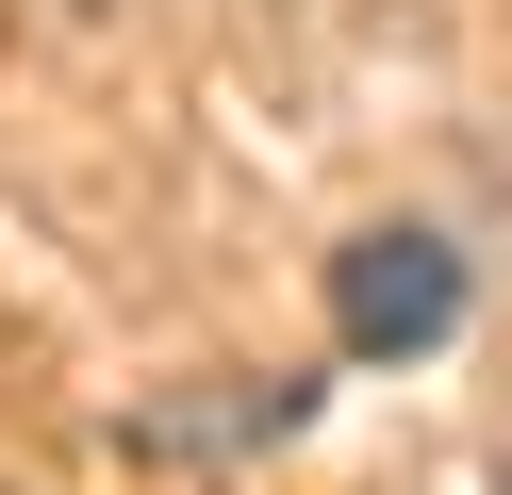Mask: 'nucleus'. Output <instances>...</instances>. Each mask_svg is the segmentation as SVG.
Masks as SVG:
<instances>
[{
	"label": "nucleus",
	"instance_id": "obj_1",
	"mask_svg": "<svg viewBox=\"0 0 512 495\" xmlns=\"http://www.w3.org/2000/svg\"><path fill=\"white\" fill-rule=\"evenodd\" d=\"M446 330H463V248L430 215H380L331 248V347L347 363H430Z\"/></svg>",
	"mask_w": 512,
	"mask_h": 495
}]
</instances>
